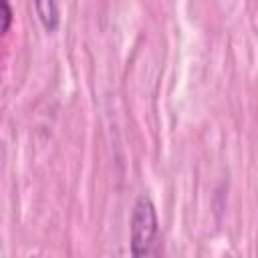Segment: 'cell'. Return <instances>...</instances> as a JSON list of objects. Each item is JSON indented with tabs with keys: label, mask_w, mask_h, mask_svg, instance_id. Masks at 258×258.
Returning a JSON list of instances; mask_svg holds the SVG:
<instances>
[{
	"label": "cell",
	"mask_w": 258,
	"mask_h": 258,
	"mask_svg": "<svg viewBox=\"0 0 258 258\" xmlns=\"http://www.w3.org/2000/svg\"><path fill=\"white\" fill-rule=\"evenodd\" d=\"M159 238V222L155 206L147 196H141L131 214V254L147 256L155 250Z\"/></svg>",
	"instance_id": "1"
},
{
	"label": "cell",
	"mask_w": 258,
	"mask_h": 258,
	"mask_svg": "<svg viewBox=\"0 0 258 258\" xmlns=\"http://www.w3.org/2000/svg\"><path fill=\"white\" fill-rule=\"evenodd\" d=\"M34 4H36V12H38L42 26L48 32L56 30V26H58V2L56 0H34Z\"/></svg>",
	"instance_id": "2"
},
{
	"label": "cell",
	"mask_w": 258,
	"mask_h": 258,
	"mask_svg": "<svg viewBox=\"0 0 258 258\" xmlns=\"http://www.w3.org/2000/svg\"><path fill=\"white\" fill-rule=\"evenodd\" d=\"M12 8L8 4V0H0V36H4L12 24Z\"/></svg>",
	"instance_id": "3"
}]
</instances>
